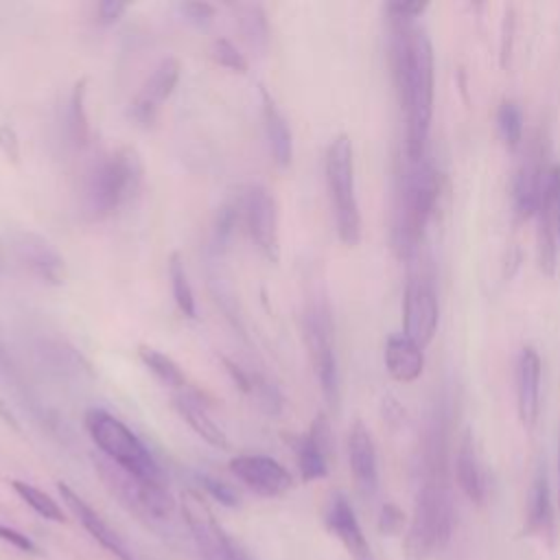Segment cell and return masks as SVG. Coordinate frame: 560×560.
<instances>
[{
  "mask_svg": "<svg viewBox=\"0 0 560 560\" xmlns=\"http://www.w3.org/2000/svg\"><path fill=\"white\" fill-rule=\"evenodd\" d=\"M392 74L405 114V155L424 158L433 116V48L427 33L413 20L392 18L389 37Z\"/></svg>",
  "mask_w": 560,
  "mask_h": 560,
  "instance_id": "6da1fadb",
  "label": "cell"
},
{
  "mask_svg": "<svg viewBox=\"0 0 560 560\" xmlns=\"http://www.w3.org/2000/svg\"><path fill=\"white\" fill-rule=\"evenodd\" d=\"M440 195V177L427 158L407 160L398 179L394 210V247L400 256H411L424 234Z\"/></svg>",
  "mask_w": 560,
  "mask_h": 560,
  "instance_id": "7a4b0ae2",
  "label": "cell"
},
{
  "mask_svg": "<svg viewBox=\"0 0 560 560\" xmlns=\"http://www.w3.org/2000/svg\"><path fill=\"white\" fill-rule=\"evenodd\" d=\"M144 164L133 147H118L101 158L88 179L85 208L94 219L114 214L129 203L142 186Z\"/></svg>",
  "mask_w": 560,
  "mask_h": 560,
  "instance_id": "3957f363",
  "label": "cell"
},
{
  "mask_svg": "<svg viewBox=\"0 0 560 560\" xmlns=\"http://www.w3.org/2000/svg\"><path fill=\"white\" fill-rule=\"evenodd\" d=\"M85 429L98 451L118 468L140 481H164L149 448L122 420L101 407H92L85 411Z\"/></svg>",
  "mask_w": 560,
  "mask_h": 560,
  "instance_id": "277c9868",
  "label": "cell"
},
{
  "mask_svg": "<svg viewBox=\"0 0 560 560\" xmlns=\"http://www.w3.org/2000/svg\"><path fill=\"white\" fill-rule=\"evenodd\" d=\"M453 532V505L440 483H424L418 490L413 516L405 532V560H429L440 551Z\"/></svg>",
  "mask_w": 560,
  "mask_h": 560,
  "instance_id": "5b68a950",
  "label": "cell"
},
{
  "mask_svg": "<svg viewBox=\"0 0 560 560\" xmlns=\"http://www.w3.org/2000/svg\"><path fill=\"white\" fill-rule=\"evenodd\" d=\"M324 171L337 234L346 245L352 247L361 238V214L354 195V162L348 133H339L330 140L326 149Z\"/></svg>",
  "mask_w": 560,
  "mask_h": 560,
  "instance_id": "8992f818",
  "label": "cell"
},
{
  "mask_svg": "<svg viewBox=\"0 0 560 560\" xmlns=\"http://www.w3.org/2000/svg\"><path fill=\"white\" fill-rule=\"evenodd\" d=\"M182 516L203 560H249V556L225 534L212 508L197 490L182 492Z\"/></svg>",
  "mask_w": 560,
  "mask_h": 560,
  "instance_id": "52a82bcc",
  "label": "cell"
},
{
  "mask_svg": "<svg viewBox=\"0 0 560 560\" xmlns=\"http://www.w3.org/2000/svg\"><path fill=\"white\" fill-rule=\"evenodd\" d=\"M304 341L319 381L322 394L330 407L339 405V368L332 341V319L322 304H313L304 313Z\"/></svg>",
  "mask_w": 560,
  "mask_h": 560,
  "instance_id": "ba28073f",
  "label": "cell"
},
{
  "mask_svg": "<svg viewBox=\"0 0 560 560\" xmlns=\"http://www.w3.org/2000/svg\"><path fill=\"white\" fill-rule=\"evenodd\" d=\"M241 212L247 225V232L260 254L278 262L280 260V223H278V203L276 197L260 184L247 186L241 197Z\"/></svg>",
  "mask_w": 560,
  "mask_h": 560,
  "instance_id": "9c48e42d",
  "label": "cell"
},
{
  "mask_svg": "<svg viewBox=\"0 0 560 560\" xmlns=\"http://www.w3.org/2000/svg\"><path fill=\"white\" fill-rule=\"evenodd\" d=\"M440 308L438 298L431 280L422 276H411L405 287V300H402V328L405 335L416 341L420 348H424L438 328Z\"/></svg>",
  "mask_w": 560,
  "mask_h": 560,
  "instance_id": "30bf717a",
  "label": "cell"
},
{
  "mask_svg": "<svg viewBox=\"0 0 560 560\" xmlns=\"http://www.w3.org/2000/svg\"><path fill=\"white\" fill-rule=\"evenodd\" d=\"M228 468L243 486L260 497H280L293 486L291 472L267 455H238L230 459Z\"/></svg>",
  "mask_w": 560,
  "mask_h": 560,
  "instance_id": "8fae6325",
  "label": "cell"
},
{
  "mask_svg": "<svg viewBox=\"0 0 560 560\" xmlns=\"http://www.w3.org/2000/svg\"><path fill=\"white\" fill-rule=\"evenodd\" d=\"M177 81H179V61L175 57L162 59L131 101L129 116L133 118V122H138L140 127H151L158 118L160 107L173 94Z\"/></svg>",
  "mask_w": 560,
  "mask_h": 560,
  "instance_id": "7c38bea8",
  "label": "cell"
},
{
  "mask_svg": "<svg viewBox=\"0 0 560 560\" xmlns=\"http://www.w3.org/2000/svg\"><path fill=\"white\" fill-rule=\"evenodd\" d=\"M18 260L42 282L63 284L66 282V260L44 236L33 232H20L13 241Z\"/></svg>",
  "mask_w": 560,
  "mask_h": 560,
  "instance_id": "4fadbf2b",
  "label": "cell"
},
{
  "mask_svg": "<svg viewBox=\"0 0 560 560\" xmlns=\"http://www.w3.org/2000/svg\"><path fill=\"white\" fill-rule=\"evenodd\" d=\"M57 490L66 503V508L77 516V521L85 527V532L101 545L105 547L112 556H116L118 560H133L131 551L127 549V545L120 540V536L103 521V516L83 499L79 497L68 483L59 481Z\"/></svg>",
  "mask_w": 560,
  "mask_h": 560,
  "instance_id": "5bb4252c",
  "label": "cell"
},
{
  "mask_svg": "<svg viewBox=\"0 0 560 560\" xmlns=\"http://www.w3.org/2000/svg\"><path fill=\"white\" fill-rule=\"evenodd\" d=\"M326 527L328 532L346 547V551L354 558V560H372L370 553V545L361 532V525L354 516V510L350 505V501L341 494L335 492L326 505V514H324Z\"/></svg>",
  "mask_w": 560,
  "mask_h": 560,
  "instance_id": "9a60e30c",
  "label": "cell"
},
{
  "mask_svg": "<svg viewBox=\"0 0 560 560\" xmlns=\"http://www.w3.org/2000/svg\"><path fill=\"white\" fill-rule=\"evenodd\" d=\"M348 462H350L352 479L361 490V494L372 497L378 488L376 448L368 427L361 420H354L348 431Z\"/></svg>",
  "mask_w": 560,
  "mask_h": 560,
  "instance_id": "2e32d148",
  "label": "cell"
},
{
  "mask_svg": "<svg viewBox=\"0 0 560 560\" xmlns=\"http://www.w3.org/2000/svg\"><path fill=\"white\" fill-rule=\"evenodd\" d=\"M516 409L525 429L536 424L540 411V357L525 346L516 363Z\"/></svg>",
  "mask_w": 560,
  "mask_h": 560,
  "instance_id": "e0dca14e",
  "label": "cell"
},
{
  "mask_svg": "<svg viewBox=\"0 0 560 560\" xmlns=\"http://www.w3.org/2000/svg\"><path fill=\"white\" fill-rule=\"evenodd\" d=\"M385 368L389 376L398 383L416 381L424 370L422 348L405 332L389 335L385 341Z\"/></svg>",
  "mask_w": 560,
  "mask_h": 560,
  "instance_id": "ac0fdd59",
  "label": "cell"
},
{
  "mask_svg": "<svg viewBox=\"0 0 560 560\" xmlns=\"http://www.w3.org/2000/svg\"><path fill=\"white\" fill-rule=\"evenodd\" d=\"M260 98H262V125H265L269 151L273 155V162L284 168L291 164V158H293V136H291L289 122L265 88H260Z\"/></svg>",
  "mask_w": 560,
  "mask_h": 560,
  "instance_id": "d6986e66",
  "label": "cell"
},
{
  "mask_svg": "<svg viewBox=\"0 0 560 560\" xmlns=\"http://www.w3.org/2000/svg\"><path fill=\"white\" fill-rule=\"evenodd\" d=\"M455 475L462 492L472 501V503H483L486 499V475L479 464L470 431H466L457 444L455 451Z\"/></svg>",
  "mask_w": 560,
  "mask_h": 560,
  "instance_id": "ffe728a7",
  "label": "cell"
},
{
  "mask_svg": "<svg viewBox=\"0 0 560 560\" xmlns=\"http://www.w3.org/2000/svg\"><path fill=\"white\" fill-rule=\"evenodd\" d=\"M542 179L545 168H540L536 162H523L512 179V206L518 219L536 217V210L540 206L542 195Z\"/></svg>",
  "mask_w": 560,
  "mask_h": 560,
  "instance_id": "44dd1931",
  "label": "cell"
},
{
  "mask_svg": "<svg viewBox=\"0 0 560 560\" xmlns=\"http://www.w3.org/2000/svg\"><path fill=\"white\" fill-rule=\"evenodd\" d=\"M553 516H551V499H549V483L545 470H538L527 494L525 508V534L547 538L551 534Z\"/></svg>",
  "mask_w": 560,
  "mask_h": 560,
  "instance_id": "7402d4cb",
  "label": "cell"
},
{
  "mask_svg": "<svg viewBox=\"0 0 560 560\" xmlns=\"http://www.w3.org/2000/svg\"><path fill=\"white\" fill-rule=\"evenodd\" d=\"M173 405H175L179 418H182L203 442H208V444L214 446V448H228V438H225L223 429L210 418L208 409H206L195 396L179 394V396L173 398Z\"/></svg>",
  "mask_w": 560,
  "mask_h": 560,
  "instance_id": "603a6c76",
  "label": "cell"
},
{
  "mask_svg": "<svg viewBox=\"0 0 560 560\" xmlns=\"http://www.w3.org/2000/svg\"><path fill=\"white\" fill-rule=\"evenodd\" d=\"M293 453H295V462L300 468V475L304 481H315V479H324L328 475V453H324L311 438L308 433L293 438Z\"/></svg>",
  "mask_w": 560,
  "mask_h": 560,
  "instance_id": "cb8c5ba5",
  "label": "cell"
},
{
  "mask_svg": "<svg viewBox=\"0 0 560 560\" xmlns=\"http://www.w3.org/2000/svg\"><path fill=\"white\" fill-rule=\"evenodd\" d=\"M138 357L142 361L144 368H149V372L162 381L164 385L168 387H175V389H184L186 387V376L184 372L179 370V365L164 352L151 348V346H138Z\"/></svg>",
  "mask_w": 560,
  "mask_h": 560,
  "instance_id": "d4e9b609",
  "label": "cell"
},
{
  "mask_svg": "<svg viewBox=\"0 0 560 560\" xmlns=\"http://www.w3.org/2000/svg\"><path fill=\"white\" fill-rule=\"evenodd\" d=\"M168 278H171V291H173V300L177 304V308L182 311V315L195 319L197 317V306H195V295H192V287L186 273V265L179 252H173L168 258Z\"/></svg>",
  "mask_w": 560,
  "mask_h": 560,
  "instance_id": "484cf974",
  "label": "cell"
},
{
  "mask_svg": "<svg viewBox=\"0 0 560 560\" xmlns=\"http://www.w3.org/2000/svg\"><path fill=\"white\" fill-rule=\"evenodd\" d=\"M85 94H88V79H79L70 94L68 105V133L74 144H85L90 133L88 112H85Z\"/></svg>",
  "mask_w": 560,
  "mask_h": 560,
  "instance_id": "4316f807",
  "label": "cell"
},
{
  "mask_svg": "<svg viewBox=\"0 0 560 560\" xmlns=\"http://www.w3.org/2000/svg\"><path fill=\"white\" fill-rule=\"evenodd\" d=\"M11 488H13V490L18 492V497H20L33 512H37L42 518L55 521V523H63V521H66V516H63L59 503H57L50 494H46L44 490L35 488L33 483L20 481V479H13V481H11Z\"/></svg>",
  "mask_w": 560,
  "mask_h": 560,
  "instance_id": "83f0119b",
  "label": "cell"
},
{
  "mask_svg": "<svg viewBox=\"0 0 560 560\" xmlns=\"http://www.w3.org/2000/svg\"><path fill=\"white\" fill-rule=\"evenodd\" d=\"M549 221L556 228L558 243H560V166L551 164L545 168V179H542V195H540V206H538Z\"/></svg>",
  "mask_w": 560,
  "mask_h": 560,
  "instance_id": "f1b7e54d",
  "label": "cell"
},
{
  "mask_svg": "<svg viewBox=\"0 0 560 560\" xmlns=\"http://www.w3.org/2000/svg\"><path fill=\"white\" fill-rule=\"evenodd\" d=\"M497 127L508 149H516L523 138V112L514 101H503L497 109Z\"/></svg>",
  "mask_w": 560,
  "mask_h": 560,
  "instance_id": "f546056e",
  "label": "cell"
},
{
  "mask_svg": "<svg viewBox=\"0 0 560 560\" xmlns=\"http://www.w3.org/2000/svg\"><path fill=\"white\" fill-rule=\"evenodd\" d=\"M241 31L245 39L254 46H265L269 39V26H267V15L262 7L258 4H247L243 7L241 13Z\"/></svg>",
  "mask_w": 560,
  "mask_h": 560,
  "instance_id": "4dcf8cb0",
  "label": "cell"
},
{
  "mask_svg": "<svg viewBox=\"0 0 560 560\" xmlns=\"http://www.w3.org/2000/svg\"><path fill=\"white\" fill-rule=\"evenodd\" d=\"M210 57L225 70L230 72H238V74H245L247 72V59L243 57V52L236 50V46L225 39V37H219L210 44Z\"/></svg>",
  "mask_w": 560,
  "mask_h": 560,
  "instance_id": "1f68e13d",
  "label": "cell"
},
{
  "mask_svg": "<svg viewBox=\"0 0 560 560\" xmlns=\"http://www.w3.org/2000/svg\"><path fill=\"white\" fill-rule=\"evenodd\" d=\"M199 481L201 486L206 488L208 494H212L219 503L228 505V508H236L238 505V494L232 486H228L225 481L217 479V477H210V475H199Z\"/></svg>",
  "mask_w": 560,
  "mask_h": 560,
  "instance_id": "d6a6232c",
  "label": "cell"
},
{
  "mask_svg": "<svg viewBox=\"0 0 560 560\" xmlns=\"http://www.w3.org/2000/svg\"><path fill=\"white\" fill-rule=\"evenodd\" d=\"M405 527V514L398 505L385 503L378 514V532L383 536H398Z\"/></svg>",
  "mask_w": 560,
  "mask_h": 560,
  "instance_id": "836d02e7",
  "label": "cell"
},
{
  "mask_svg": "<svg viewBox=\"0 0 560 560\" xmlns=\"http://www.w3.org/2000/svg\"><path fill=\"white\" fill-rule=\"evenodd\" d=\"M429 4L427 2H420V0H394V2H387V13L389 18H396V20H413L418 18Z\"/></svg>",
  "mask_w": 560,
  "mask_h": 560,
  "instance_id": "e575fe53",
  "label": "cell"
},
{
  "mask_svg": "<svg viewBox=\"0 0 560 560\" xmlns=\"http://www.w3.org/2000/svg\"><path fill=\"white\" fill-rule=\"evenodd\" d=\"M0 540L13 545L15 549H20V551H24V553L39 556L37 545H35L26 534H22V532H18V529H13V527H7V525H2V523H0Z\"/></svg>",
  "mask_w": 560,
  "mask_h": 560,
  "instance_id": "d590c367",
  "label": "cell"
},
{
  "mask_svg": "<svg viewBox=\"0 0 560 560\" xmlns=\"http://www.w3.org/2000/svg\"><path fill=\"white\" fill-rule=\"evenodd\" d=\"M182 13L188 22L197 26H206L214 18V7L210 2H184Z\"/></svg>",
  "mask_w": 560,
  "mask_h": 560,
  "instance_id": "8d00e7d4",
  "label": "cell"
},
{
  "mask_svg": "<svg viewBox=\"0 0 560 560\" xmlns=\"http://www.w3.org/2000/svg\"><path fill=\"white\" fill-rule=\"evenodd\" d=\"M127 9H129L127 2H120V0H103V2H98V7H96L98 22H101V24H114Z\"/></svg>",
  "mask_w": 560,
  "mask_h": 560,
  "instance_id": "74e56055",
  "label": "cell"
},
{
  "mask_svg": "<svg viewBox=\"0 0 560 560\" xmlns=\"http://www.w3.org/2000/svg\"><path fill=\"white\" fill-rule=\"evenodd\" d=\"M0 147H2V151H4L7 158H11L13 162L18 160V155H20L18 136H15V131H13L9 125H2V127H0Z\"/></svg>",
  "mask_w": 560,
  "mask_h": 560,
  "instance_id": "f35d334b",
  "label": "cell"
},
{
  "mask_svg": "<svg viewBox=\"0 0 560 560\" xmlns=\"http://www.w3.org/2000/svg\"><path fill=\"white\" fill-rule=\"evenodd\" d=\"M558 483H560V442H558ZM558 505H560V486H558Z\"/></svg>",
  "mask_w": 560,
  "mask_h": 560,
  "instance_id": "ab89813d",
  "label": "cell"
}]
</instances>
